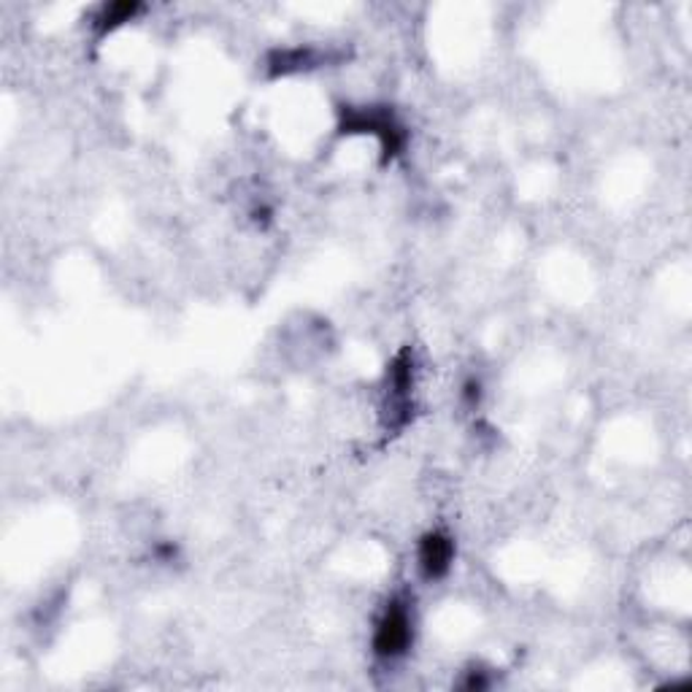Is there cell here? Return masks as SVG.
<instances>
[{
	"mask_svg": "<svg viewBox=\"0 0 692 692\" xmlns=\"http://www.w3.org/2000/svg\"><path fill=\"white\" fill-rule=\"evenodd\" d=\"M323 62V52L312 47H298V49H285V52H276V58L270 60L274 73H293L300 68H317Z\"/></svg>",
	"mask_w": 692,
	"mask_h": 692,
	"instance_id": "5",
	"label": "cell"
},
{
	"mask_svg": "<svg viewBox=\"0 0 692 692\" xmlns=\"http://www.w3.org/2000/svg\"><path fill=\"white\" fill-rule=\"evenodd\" d=\"M344 134H366L376 136L382 144V152H385V160L389 157L401 155L406 144V130L404 125L398 122L387 109H374V106H363V109H346L344 122H342Z\"/></svg>",
	"mask_w": 692,
	"mask_h": 692,
	"instance_id": "2",
	"label": "cell"
},
{
	"mask_svg": "<svg viewBox=\"0 0 692 692\" xmlns=\"http://www.w3.org/2000/svg\"><path fill=\"white\" fill-rule=\"evenodd\" d=\"M414 644V616L408 601H389L382 612L379 620H376L374 627V639H370V646H374V654L385 663H393V660L406 658L408 650Z\"/></svg>",
	"mask_w": 692,
	"mask_h": 692,
	"instance_id": "1",
	"label": "cell"
},
{
	"mask_svg": "<svg viewBox=\"0 0 692 692\" xmlns=\"http://www.w3.org/2000/svg\"><path fill=\"white\" fill-rule=\"evenodd\" d=\"M141 3H128V0H119V3H103L98 9V14L92 17V24L100 33H111V30L122 28L125 22L136 20L141 14Z\"/></svg>",
	"mask_w": 692,
	"mask_h": 692,
	"instance_id": "4",
	"label": "cell"
},
{
	"mask_svg": "<svg viewBox=\"0 0 692 692\" xmlns=\"http://www.w3.org/2000/svg\"><path fill=\"white\" fill-rule=\"evenodd\" d=\"M452 563H455V541H452V536H446L444 531L425 533L417 546L419 574H423L427 582H438V579L449 574Z\"/></svg>",
	"mask_w": 692,
	"mask_h": 692,
	"instance_id": "3",
	"label": "cell"
}]
</instances>
